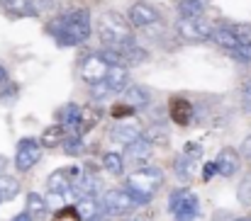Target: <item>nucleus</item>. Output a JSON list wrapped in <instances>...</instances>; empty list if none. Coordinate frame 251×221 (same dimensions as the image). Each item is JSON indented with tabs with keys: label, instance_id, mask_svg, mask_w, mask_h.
Wrapping results in <instances>:
<instances>
[{
	"label": "nucleus",
	"instance_id": "obj_1",
	"mask_svg": "<svg viewBox=\"0 0 251 221\" xmlns=\"http://www.w3.org/2000/svg\"><path fill=\"white\" fill-rule=\"evenodd\" d=\"M49 29L54 32V37L64 46L83 44L85 39L90 37V12L88 10H74L66 17H59Z\"/></svg>",
	"mask_w": 251,
	"mask_h": 221
},
{
	"label": "nucleus",
	"instance_id": "obj_2",
	"mask_svg": "<svg viewBox=\"0 0 251 221\" xmlns=\"http://www.w3.org/2000/svg\"><path fill=\"white\" fill-rule=\"evenodd\" d=\"M164 187V173L159 168H151V165H144L139 170H134L129 177H127V192L132 195L134 204H147L154 199V195Z\"/></svg>",
	"mask_w": 251,
	"mask_h": 221
},
{
	"label": "nucleus",
	"instance_id": "obj_3",
	"mask_svg": "<svg viewBox=\"0 0 251 221\" xmlns=\"http://www.w3.org/2000/svg\"><path fill=\"white\" fill-rule=\"evenodd\" d=\"M98 37L110 49H122V46H129L134 42L132 39V24L120 12H105L100 17V22H98Z\"/></svg>",
	"mask_w": 251,
	"mask_h": 221
},
{
	"label": "nucleus",
	"instance_id": "obj_4",
	"mask_svg": "<svg viewBox=\"0 0 251 221\" xmlns=\"http://www.w3.org/2000/svg\"><path fill=\"white\" fill-rule=\"evenodd\" d=\"M168 212L176 221H190L198 217V197L188 190H176L168 197Z\"/></svg>",
	"mask_w": 251,
	"mask_h": 221
},
{
	"label": "nucleus",
	"instance_id": "obj_5",
	"mask_svg": "<svg viewBox=\"0 0 251 221\" xmlns=\"http://www.w3.org/2000/svg\"><path fill=\"white\" fill-rule=\"evenodd\" d=\"M100 207L107 217H122V214H129L137 204L127 190H110V192H105Z\"/></svg>",
	"mask_w": 251,
	"mask_h": 221
},
{
	"label": "nucleus",
	"instance_id": "obj_6",
	"mask_svg": "<svg viewBox=\"0 0 251 221\" xmlns=\"http://www.w3.org/2000/svg\"><path fill=\"white\" fill-rule=\"evenodd\" d=\"M212 24L205 22L202 17H183L178 22V34L185 39V42H205L212 37Z\"/></svg>",
	"mask_w": 251,
	"mask_h": 221
},
{
	"label": "nucleus",
	"instance_id": "obj_7",
	"mask_svg": "<svg viewBox=\"0 0 251 221\" xmlns=\"http://www.w3.org/2000/svg\"><path fill=\"white\" fill-rule=\"evenodd\" d=\"M39 158H42V144L34 139H22L17 144V153H15V168L20 173H27L39 163Z\"/></svg>",
	"mask_w": 251,
	"mask_h": 221
},
{
	"label": "nucleus",
	"instance_id": "obj_8",
	"mask_svg": "<svg viewBox=\"0 0 251 221\" xmlns=\"http://www.w3.org/2000/svg\"><path fill=\"white\" fill-rule=\"evenodd\" d=\"M78 175H81L78 168H59V170H54L47 177V190L49 192H56V195H66L76 185Z\"/></svg>",
	"mask_w": 251,
	"mask_h": 221
},
{
	"label": "nucleus",
	"instance_id": "obj_9",
	"mask_svg": "<svg viewBox=\"0 0 251 221\" xmlns=\"http://www.w3.org/2000/svg\"><path fill=\"white\" fill-rule=\"evenodd\" d=\"M129 24L132 27H151L156 22H161V15L156 7H151L149 2H134L129 7Z\"/></svg>",
	"mask_w": 251,
	"mask_h": 221
},
{
	"label": "nucleus",
	"instance_id": "obj_10",
	"mask_svg": "<svg viewBox=\"0 0 251 221\" xmlns=\"http://www.w3.org/2000/svg\"><path fill=\"white\" fill-rule=\"evenodd\" d=\"M151 153H154V144H151L149 139L139 136L137 141L127 144V151H125V158H127L129 163H134V165H142V168H144V165L149 163Z\"/></svg>",
	"mask_w": 251,
	"mask_h": 221
},
{
	"label": "nucleus",
	"instance_id": "obj_11",
	"mask_svg": "<svg viewBox=\"0 0 251 221\" xmlns=\"http://www.w3.org/2000/svg\"><path fill=\"white\" fill-rule=\"evenodd\" d=\"M107 68H110V66L100 59V54H93V56H88V59L83 61V66H81V75H83L85 83L95 85V83H102V80H105Z\"/></svg>",
	"mask_w": 251,
	"mask_h": 221
},
{
	"label": "nucleus",
	"instance_id": "obj_12",
	"mask_svg": "<svg viewBox=\"0 0 251 221\" xmlns=\"http://www.w3.org/2000/svg\"><path fill=\"white\" fill-rule=\"evenodd\" d=\"M142 136V124L139 122H134V119H127V122H120V124H115L112 129H110V139L112 141H117V144H132V141H137Z\"/></svg>",
	"mask_w": 251,
	"mask_h": 221
},
{
	"label": "nucleus",
	"instance_id": "obj_13",
	"mask_svg": "<svg viewBox=\"0 0 251 221\" xmlns=\"http://www.w3.org/2000/svg\"><path fill=\"white\" fill-rule=\"evenodd\" d=\"M0 7H2L5 15L12 17V20H20V17H37V15H39V7H37L32 0H2Z\"/></svg>",
	"mask_w": 251,
	"mask_h": 221
},
{
	"label": "nucleus",
	"instance_id": "obj_14",
	"mask_svg": "<svg viewBox=\"0 0 251 221\" xmlns=\"http://www.w3.org/2000/svg\"><path fill=\"white\" fill-rule=\"evenodd\" d=\"M239 153L234 151V148H222L220 151V155H217V160H215V165H217V173L222 175V177H232L237 170H239Z\"/></svg>",
	"mask_w": 251,
	"mask_h": 221
},
{
	"label": "nucleus",
	"instance_id": "obj_15",
	"mask_svg": "<svg viewBox=\"0 0 251 221\" xmlns=\"http://www.w3.org/2000/svg\"><path fill=\"white\" fill-rule=\"evenodd\" d=\"M125 105L132 110H142L151 105V92L144 85H127L125 88Z\"/></svg>",
	"mask_w": 251,
	"mask_h": 221
},
{
	"label": "nucleus",
	"instance_id": "obj_16",
	"mask_svg": "<svg viewBox=\"0 0 251 221\" xmlns=\"http://www.w3.org/2000/svg\"><path fill=\"white\" fill-rule=\"evenodd\" d=\"M105 85L110 88V92H125V88L129 85V73L125 66H110L105 75Z\"/></svg>",
	"mask_w": 251,
	"mask_h": 221
},
{
	"label": "nucleus",
	"instance_id": "obj_17",
	"mask_svg": "<svg viewBox=\"0 0 251 221\" xmlns=\"http://www.w3.org/2000/svg\"><path fill=\"white\" fill-rule=\"evenodd\" d=\"M74 207H76V212H78L81 221H93V219L105 217V212H102V207H100V202H98L95 197H81Z\"/></svg>",
	"mask_w": 251,
	"mask_h": 221
},
{
	"label": "nucleus",
	"instance_id": "obj_18",
	"mask_svg": "<svg viewBox=\"0 0 251 221\" xmlns=\"http://www.w3.org/2000/svg\"><path fill=\"white\" fill-rule=\"evenodd\" d=\"M168 114H171V119H173L176 124H188L190 117H193V107H190L188 100L173 97V100L168 102Z\"/></svg>",
	"mask_w": 251,
	"mask_h": 221
},
{
	"label": "nucleus",
	"instance_id": "obj_19",
	"mask_svg": "<svg viewBox=\"0 0 251 221\" xmlns=\"http://www.w3.org/2000/svg\"><path fill=\"white\" fill-rule=\"evenodd\" d=\"M59 124L64 127V129H76V134H78V122H81V107L78 105H74V102H69V105H64L61 110H59Z\"/></svg>",
	"mask_w": 251,
	"mask_h": 221
},
{
	"label": "nucleus",
	"instance_id": "obj_20",
	"mask_svg": "<svg viewBox=\"0 0 251 221\" xmlns=\"http://www.w3.org/2000/svg\"><path fill=\"white\" fill-rule=\"evenodd\" d=\"M25 212H27L32 219H42V217H47L49 204H47V199H44L42 195L29 192V195H27V199H25Z\"/></svg>",
	"mask_w": 251,
	"mask_h": 221
},
{
	"label": "nucleus",
	"instance_id": "obj_21",
	"mask_svg": "<svg viewBox=\"0 0 251 221\" xmlns=\"http://www.w3.org/2000/svg\"><path fill=\"white\" fill-rule=\"evenodd\" d=\"M64 136H66V129H64L61 124H54V127L44 129V134H42L39 144H42V148H56V146H61Z\"/></svg>",
	"mask_w": 251,
	"mask_h": 221
},
{
	"label": "nucleus",
	"instance_id": "obj_22",
	"mask_svg": "<svg viewBox=\"0 0 251 221\" xmlns=\"http://www.w3.org/2000/svg\"><path fill=\"white\" fill-rule=\"evenodd\" d=\"M217 46H222V49H234L237 44H239V39L232 34V29L229 27H217V29H212V37H210Z\"/></svg>",
	"mask_w": 251,
	"mask_h": 221
},
{
	"label": "nucleus",
	"instance_id": "obj_23",
	"mask_svg": "<svg viewBox=\"0 0 251 221\" xmlns=\"http://www.w3.org/2000/svg\"><path fill=\"white\" fill-rule=\"evenodd\" d=\"M173 168H176L178 180H180V182H188V180L193 177V173H195V160H193V158H188V155L183 153V155H178V158H176Z\"/></svg>",
	"mask_w": 251,
	"mask_h": 221
},
{
	"label": "nucleus",
	"instance_id": "obj_24",
	"mask_svg": "<svg viewBox=\"0 0 251 221\" xmlns=\"http://www.w3.org/2000/svg\"><path fill=\"white\" fill-rule=\"evenodd\" d=\"M20 192V182L5 173H0V199L7 202V199H15V195Z\"/></svg>",
	"mask_w": 251,
	"mask_h": 221
},
{
	"label": "nucleus",
	"instance_id": "obj_25",
	"mask_svg": "<svg viewBox=\"0 0 251 221\" xmlns=\"http://www.w3.org/2000/svg\"><path fill=\"white\" fill-rule=\"evenodd\" d=\"M102 165H105L107 173H112V175H122V170H125V158H122L120 153L110 151V153L102 155Z\"/></svg>",
	"mask_w": 251,
	"mask_h": 221
},
{
	"label": "nucleus",
	"instance_id": "obj_26",
	"mask_svg": "<svg viewBox=\"0 0 251 221\" xmlns=\"http://www.w3.org/2000/svg\"><path fill=\"white\" fill-rule=\"evenodd\" d=\"M180 17H202V0H178Z\"/></svg>",
	"mask_w": 251,
	"mask_h": 221
},
{
	"label": "nucleus",
	"instance_id": "obj_27",
	"mask_svg": "<svg viewBox=\"0 0 251 221\" xmlns=\"http://www.w3.org/2000/svg\"><path fill=\"white\" fill-rule=\"evenodd\" d=\"M229 54H232L239 64H251V42H239L234 49H229Z\"/></svg>",
	"mask_w": 251,
	"mask_h": 221
},
{
	"label": "nucleus",
	"instance_id": "obj_28",
	"mask_svg": "<svg viewBox=\"0 0 251 221\" xmlns=\"http://www.w3.org/2000/svg\"><path fill=\"white\" fill-rule=\"evenodd\" d=\"M81 134H71V136H64V141H61V146L64 151L69 153V155H74V153H78L81 151Z\"/></svg>",
	"mask_w": 251,
	"mask_h": 221
},
{
	"label": "nucleus",
	"instance_id": "obj_29",
	"mask_svg": "<svg viewBox=\"0 0 251 221\" xmlns=\"http://www.w3.org/2000/svg\"><path fill=\"white\" fill-rule=\"evenodd\" d=\"M54 221H81V217H78L76 207L69 204V207H61V209L54 214Z\"/></svg>",
	"mask_w": 251,
	"mask_h": 221
},
{
	"label": "nucleus",
	"instance_id": "obj_30",
	"mask_svg": "<svg viewBox=\"0 0 251 221\" xmlns=\"http://www.w3.org/2000/svg\"><path fill=\"white\" fill-rule=\"evenodd\" d=\"M237 197H239V204H244V207H249L251 204V177L249 180H244V182L239 185Z\"/></svg>",
	"mask_w": 251,
	"mask_h": 221
},
{
	"label": "nucleus",
	"instance_id": "obj_31",
	"mask_svg": "<svg viewBox=\"0 0 251 221\" xmlns=\"http://www.w3.org/2000/svg\"><path fill=\"white\" fill-rule=\"evenodd\" d=\"M229 29L239 42H251V24H232Z\"/></svg>",
	"mask_w": 251,
	"mask_h": 221
},
{
	"label": "nucleus",
	"instance_id": "obj_32",
	"mask_svg": "<svg viewBox=\"0 0 251 221\" xmlns=\"http://www.w3.org/2000/svg\"><path fill=\"white\" fill-rule=\"evenodd\" d=\"M15 97H17V88H15V85L7 83L5 88H0V102H2V105H12Z\"/></svg>",
	"mask_w": 251,
	"mask_h": 221
},
{
	"label": "nucleus",
	"instance_id": "obj_33",
	"mask_svg": "<svg viewBox=\"0 0 251 221\" xmlns=\"http://www.w3.org/2000/svg\"><path fill=\"white\" fill-rule=\"evenodd\" d=\"M107 95H112V92H110V88L105 85V80L93 85V97H95V100H102V97H107Z\"/></svg>",
	"mask_w": 251,
	"mask_h": 221
},
{
	"label": "nucleus",
	"instance_id": "obj_34",
	"mask_svg": "<svg viewBox=\"0 0 251 221\" xmlns=\"http://www.w3.org/2000/svg\"><path fill=\"white\" fill-rule=\"evenodd\" d=\"M183 151H185V155H188V158H193V160H198V158L202 155V146H200V144H195V141H193V144H185Z\"/></svg>",
	"mask_w": 251,
	"mask_h": 221
},
{
	"label": "nucleus",
	"instance_id": "obj_35",
	"mask_svg": "<svg viewBox=\"0 0 251 221\" xmlns=\"http://www.w3.org/2000/svg\"><path fill=\"white\" fill-rule=\"evenodd\" d=\"M215 173H217V165H215V163H207V165H205V170H202V180L207 182Z\"/></svg>",
	"mask_w": 251,
	"mask_h": 221
},
{
	"label": "nucleus",
	"instance_id": "obj_36",
	"mask_svg": "<svg viewBox=\"0 0 251 221\" xmlns=\"http://www.w3.org/2000/svg\"><path fill=\"white\" fill-rule=\"evenodd\" d=\"M242 153H244V155L251 160V136H247V139H244V144H242Z\"/></svg>",
	"mask_w": 251,
	"mask_h": 221
},
{
	"label": "nucleus",
	"instance_id": "obj_37",
	"mask_svg": "<svg viewBox=\"0 0 251 221\" xmlns=\"http://www.w3.org/2000/svg\"><path fill=\"white\" fill-rule=\"evenodd\" d=\"M7 83H10V75L5 71V66H0V88H5Z\"/></svg>",
	"mask_w": 251,
	"mask_h": 221
},
{
	"label": "nucleus",
	"instance_id": "obj_38",
	"mask_svg": "<svg viewBox=\"0 0 251 221\" xmlns=\"http://www.w3.org/2000/svg\"><path fill=\"white\" fill-rule=\"evenodd\" d=\"M12 221H34V219H32V217H29L27 212H22V214H17V217H15Z\"/></svg>",
	"mask_w": 251,
	"mask_h": 221
},
{
	"label": "nucleus",
	"instance_id": "obj_39",
	"mask_svg": "<svg viewBox=\"0 0 251 221\" xmlns=\"http://www.w3.org/2000/svg\"><path fill=\"white\" fill-rule=\"evenodd\" d=\"M244 105H247V110L251 112V92H244Z\"/></svg>",
	"mask_w": 251,
	"mask_h": 221
},
{
	"label": "nucleus",
	"instance_id": "obj_40",
	"mask_svg": "<svg viewBox=\"0 0 251 221\" xmlns=\"http://www.w3.org/2000/svg\"><path fill=\"white\" fill-rule=\"evenodd\" d=\"M2 165H5V158H2V155H0V170H2Z\"/></svg>",
	"mask_w": 251,
	"mask_h": 221
},
{
	"label": "nucleus",
	"instance_id": "obj_41",
	"mask_svg": "<svg viewBox=\"0 0 251 221\" xmlns=\"http://www.w3.org/2000/svg\"><path fill=\"white\" fill-rule=\"evenodd\" d=\"M244 92H251V83H249V85H247V88H244Z\"/></svg>",
	"mask_w": 251,
	"mask_h": 221
},
{
	"label": "nucleus",
	"instance_id": "obj_42",
	"mask_svg": "<svg viewBox=\"0 0 251 221\" xmlns=\"http://www.w3.org/2000/svg\"><path fill=\"white\" fill-rule=\"evenodd\" d=\"M234 221H251V219H234Z\"/></svg>",
	"mask_w": 251,
	"mask_h": 221
},
{
	"label": "nucleus",
	"instance_id": "obj_43",
	"mask_svg": "<svg viewBox=\"0 0 251 221\" xmlns=\"http://www.w3.org/2000/svg\"><path fill=\"white\" fill-rule=\"evenodd\" d=\"M93 221H102V217H100V219H93Z\"/></svg>",
	"mask_w": 251,
	"mask_h": 221
},
{
	"label": "nucleus",
	"instance_id": "obj_44",
	"mask_svg": "<svg viewBox=\"0 0 251 221\" xmlns=\"http://www.w3.org/2000/svg\"><path fill=\"white\" fill-rule=\"evenodd\" d=\"M0 5H2V0H0Z\"/></svg>",
	"mask_w": 251,
	"mask_h": 221
},
{
	"label": "nucleus",
	"instance_id": "obj_45",
	"mask_svg": "<svg viewBox=\"0 0 251 221\" xmlns=\"http://www.w3.org/2000/svg\"><path fill=\"white\" fill-rule=\"evenodd\" d=\"M0 202H2V199H0Z\"/></svg>",
	"mask_w": 251,
	"mask_h": 221
}]
</instances>
